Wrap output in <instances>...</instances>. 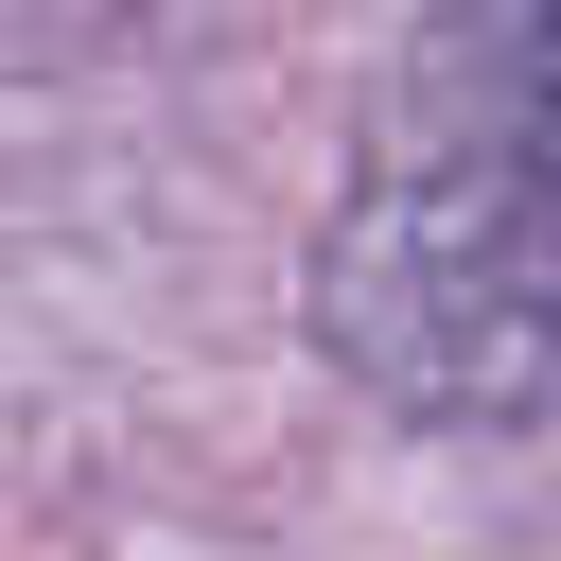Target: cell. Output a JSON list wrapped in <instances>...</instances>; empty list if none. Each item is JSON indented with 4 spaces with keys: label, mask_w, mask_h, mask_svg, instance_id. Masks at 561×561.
Here are the masks:
<instances>
[{
    "label": "cell",
    "mask_w": 561,
    "mask_h": 561,
    "mask_svg": "<svg viewBox=\"0 0 561 561\" xmlns=\"http://www.w3.org/2000/svg\"><path fill=\"white\" fill-rule=\"evenodd\" d=\"M333 351L438 421L543 403L561 386V158L403 88V123L368 140L351 228H333Z\"/></svg>",
    "instance_id": "obj_1"
},
{
    "label": "cell",
    "mask_w": 561,
    "mask_h": 561,
    "mask_svg": "<svg viewBox=\"0 0 561 561\" xmlns=\"http://www.w3.org/2000/svg\"><path fill=\"white\" fill-rule=\"evenodd\" d=\"M421 88L473 105V123H508L526 158H561V0H456L438 53H421Z\"/></svg>",
    "instance_id": "obj_2"
}]
</instances>
